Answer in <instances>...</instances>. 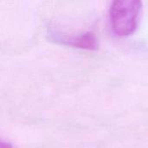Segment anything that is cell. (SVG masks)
<instances>
[{
    "label": "cell",
    "instance_id": "6da1fadb",
    "mask_svg": "<svg viewBox=\"0 0 148 148\" xmlns=\"http://www.w3.org/2000/svg\"><path fill=\"white\" fill-rule=\"evenodd\" d=\"M141 11V0H112L109 19L113 32L120 37L132 35L138 27Z\"/></svg>",
    "mask_w": 148,
    "mask_h": 148
},
{
    "label": "cell",
    "instance_id": "3957f363",
    "mask_svg": "<svg viewBox=\"0 0 148 148\" xmlns=\"http://www.w3.org/2000/svg\"><path fill=\"white\" fill-rule=\"evenodd\" d=\"M1 148H12V147L10 146V144L2 141L1 142Z\"/></svg>",
    "mask_w": 148,
    "mask_h": 148
},
{
    "label": "cell",
    "instance_id": "7a4b0ae2",
    "mask_svg": "<svg viewBox=\"0 0 148 148\" xmlns=\"http://www.w3.org/2000/svg\"><path fill=\"white\" fill-rule=\"evenodd\" d=\"M62 42L73 48L84 50H96L99 48L98 39L93 32H86L62 39Z\"/></svg>",
    "mask_w": 148,
    "mask_h": 148
}]
</instances>
